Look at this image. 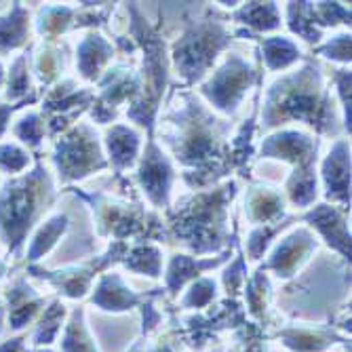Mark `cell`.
<instances>
[{
	"mask_svg": "<svg viewBox=\"0 0 352 352\" xmlns=\"http://www.w3.org/2000/svg\"><path fill=\"white\" fill-rule=\"evenodd\" d=\"M28 165V156L15 146H0V167L7 171H21Z\"/></svg>",
	"mask_w": 352,
	"mask_h": 352,
	"instance_id": "4",
	"label": "cell"
},
{
	"mask_svg": "<svg viewBox=\"0 0 352 352\" xmlns=\"http://www.w3.org/2000/svg\"><path fill=\"white\" fill-rule=\"evenodd\" d=\"M17 135L23 140V142H30V144H38L41 140V131H43V126H41V120L38 116L34 114H30L25 116L19 124H17Z\"/></svg>",
	"mask_w": 352,
	"mask_h": 352,
	"instance_id": "5",
	"label": "cell"
},
{
	"mask_svg": "<svg viewBox=\"0 0 352 352\" xmlns=\"http://www.w3.org/2000/svg\"><path fill=\"white\" fill-rule=\"evenodd\" d=\"M38 182L41 175L7 186L5 195L0 197V230H3L9 245L21 243L23 232L30 228L32 215H34L38 203Z\"/></svg>",
	"mask_w": 352,
	"mask_h": 352,
	"instance_id": "1",
	"label": "cell"
},
{
	"mask_svg": "<svg viewBox=\"0 0 352 352\" xmlns=\"http://www.w3.org/2000/svg\"><path fill=\"white\" fill-rule=\"evenodd\" d=\"M0 78H3V70H0Z\"/></svg>",
	"mask_w": 352,
	"mask_h": 352,
	"instance_id": "7",
	"label": "cell"
},
{
	"mask_svg": "<svg viewBox=\"0 0 352 352\" xmlns=\"http://www.w3.org/2000/svg\"><path fill=\"white\" fill-rule=\"evenodd\" d=\"M25 30V15H21L19 9H15V15L9 19H0V49H9L19 45Z\"/></svg>",
	"mask_w": 352,
	"mask_h": 352,
	"instance_id": "2",
	"label": "cell"
},
{
	"mask_svg": "<svg viewBox=\"0 0 352 352\" xmlns=\"http://www.w3.org/2000/svg\"><path fill=\"white\" fill-rule=\"evenodd\" d=\"M61 230H63V221H61V217H55V219H51L49 223H45V228L38 232L34 245H32V249H30V258H32V260H36L38 255H43V253L55 243V239H57V234H59Z\"/></svg>",
	"mask_w": 352,
	"mask_h": 352,
	"instance_id": "3",
	"label": "cell"
},
{
	"mask_svg": "<svg viewBox=\"0 0 352 352\" xmlns=\"http://www.w3.org/2000/svg\"><path fill=\"white\" fill-rule=\"evenodd\" d=\"M7 114H9V108H3V110H0V133H3V129H5Z\"/></svg>",
	"mask_w": 352,
	"mask_h": 352,
	"instance_id": "6",
	"label": "cell"
}]
</instances>
